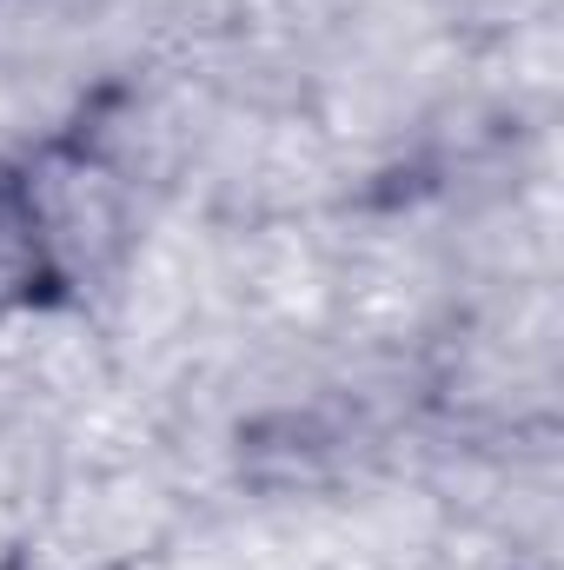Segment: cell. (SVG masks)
I'll list each match as a JSON object with an SVG mask.
<instances>
[{
  "instance_id": "6da1fadb",
  "label": "cell",
  "mask_w": 564,
  "mask_h": 570,
  "mask_svg": "<svg viewBox=\"0 0 564 570\" xmlns=\"http://www.w3.org/2000/svg\"><path fill=\"white\" fill-rule=\"evenodd\" d=\"M60 279H67V259L54 246L40 179L0 166V318L40 305Z\"/></svg>"
}]
</instances>
